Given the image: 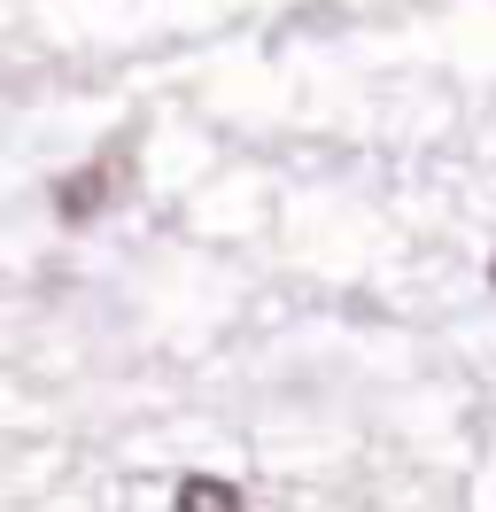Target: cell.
I'll use <instances>...</instances> for the list:
<instances>
[{"label":"cell","mask_w":496,"mask_h":512,"mask_svg":"<svg viewBox=\"0 0 496 512\" xmlns=\"http://www.w3.org/2000/svg\"><path fill=\"white\" fill-rule=\"evenodd\" d=\"M489 295H496V256H489Z\"/></svg>","instance_id":"3"},{"label":"cell","mask_w":496,"mask_h":512,"mask_svg":"<svg viewBox=\"0 0 496 512\" xmlns=\"http://www.w3.org/2000/svg\"><path fill=\"white\" fill-rule=\"evenodd\" d=\"M171 505L179 512H241L248 497L233 489V481H217V474H186L179 489H171Z\"/></svg>","instance_id":"2"},{"label":"cell","mask_w":496,"mask_h":512,"mask_svg":"<svg viewBox=\"0 0 496 512\" xmlns=\"http://www.w3.org/2000/svg\"><path fill=\"white\" fill-rule=\"evenodd\" d=\"M124 194H132V140H109L93 163H78V171L55 179V218L62 225H93L101 210H117Z\"/></svg>","instance_id":"1"}]
</instances>
